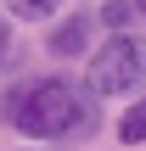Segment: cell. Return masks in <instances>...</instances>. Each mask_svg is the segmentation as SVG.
<instances>
[{"mask_svg": "<svg viewBox=\"0 0 146 151\" xmlns=\"http://www.w3.org/2000/svg\"><path fill=\"white\" fill-rule=\"evenodd\" d=\"M135 6H141V17H146V0H135Z\"/></svg>", "mask_w": 146, "mask_h": 151, "instance_id": "cell-8", "label": "cell"}, {"mask_svg": "<svg viewBox=\"0 0 146 151\" xmlns=\"http://www.w3.org/2000/svg\"><path fill=\"white\" fill-rule=\"evenodd\" d=\"M135 11H141V6H135V0H113V6H107V11H101V17H107V22H113V28H124V22H129V17H135Z\"/></svg>", "mask_w": 146, "mask_h": 151, "instance_id": "cell-6", "label": "cell"}, {"mask_svg": "<svg viewBox=\"0 0 146 151\" xmlns=\"http://www.w3.org/2000/svg\"><path fill=\"white\" fill-rule=\"evenodd\" d=\"M6 45H11V39H6V22H0V62H6Z\"/></svg>", "mask_w": 146, "mask_h": 151, "instance_id": "cell-7", "label": "cell"}, {"mask_svg": "<svg viewBox=\"0 0 146 151\" xmlns=\"http://www.w3.org/2000/svg\"><path fill=\"white\" fill-rule=\"evenodd\" d=\"M56 6H62V0H6V11H11L17 22H45Z\"/></svg>", "mask_w": 146, "mask_h": 151, "instance_id": "cell-5", "label": "cell"}, {"mask_svg": "<svg viewBox=\"0 0 146 151\" xmlns=\"http://www.w3.org/2000/svg\"><path fill=\"white\" fill-rule=\"evenodd\" d=\"M118 140H124V146H141V140H146V95L118 118Z\"/></svg>", "mask_w": 146, "mask_h": 151, "instance_id": "cell-4", "label": "cell"}, {"mask_svg": "<svg viewBox=\"0 0 146 151\" xmlns=\"http://www.w3.org/2000/svg\"><path fill=\"white\" fill-rule=\"evenodd\" d=\"M96 95H129L146 84V45L135 34H113L96 56H90V78H84Z\"/></svg>", "mask_w": 146, "mask_h": 151, "instance_id": "cell-2", "label": "cell"}, {"mask_svg": "<svg viewBox=\"0 0 146 151\" xmlns=\"http://www.w3.org/2000/svg\"><path fill=\"white\" fill-rule=\"evenodd\" d=\"M96 90H79L68 78H34L6 95V123L39 140H79L96 129Z\"/></svg>", "mask_w": 146, "mask_h": 151, "instance_id": "cell-1", "label": "cell"}, {"mask_svg": "<svg viewBox=\"0 0 146 151\" xmlns=\"http://www.w3.org/2000/svg\"><path fill=\"white\" fill-rule=\"evenodd\" d=\"M84 45H90V17H84V11H73V17H68L62 28H51V39H45V50H51V56H62V62H68V56H79Z\"/></svg>", "mask_w": 146, "mask_h": 151, "instance_id": "cell-3", "label": "cell"}]
</instances>
